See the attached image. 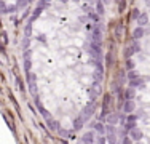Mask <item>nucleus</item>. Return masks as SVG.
<instances>
[{
    "instance_id": "f257e3e1",
    "label": "nucleus",
    "mask_w": 150,
    "mask_h": 144,
    "mask_svg": "<svg viewBox=\"0 0 150 144\" xmlns=\"http://www.w3.org/2000/svg\"><path fill=\"white\" fill-rule=\"evenodd\" d=\"M110 99H112V96L107 93V95L104 96V103H102V114H109L110 110H109V107H110Z\"/></svg>"
},
{
    "instance_id": "f03ea898",
    "label": "nucleus",
    "mask_w": 150,
    "mask_h": 144,
    "mask_svg": "<svg viewBox=\"0 0 150 144\" xmlns=\"http://www.w3.org/2000/svg\"><path fill=\"white\" fill-rule=\"evenodd\" d=\"M129 85L133 86V88H144V86H145V83H144V78H137V77L131 78Z\"/></svg>"
},
{
    "instance_id": "7ed1b4c3",
    "label": "nucleus",
    "mask_w": 150,
    "mask_h": 144,
    "mask_svg": "<svg viewBox=\"0 0 150 144\" xmlns=\"http://www.w3.org/2000/svg\"><path fill=\"white\" fill-rule=\"evenodd\" d=\"M145 35V31H144V27H137V29H134V32H133V38L134 40H139V38H142Z\"/></svg>"
},
{
    "instance_id": "20e7f679",
    "label": "nucleus",
    "mask_w": 150,
    "mask_h": 144,
    "mask_svg": "<svg viewBox=\"0 0 150 144\" xmlns=\"http://www.w3.org/2000/svg\"><path fill=\"white\" fill-rule=\"evenodd\" d=\"M134 107H136V104H134L131 99H126V101H125V112H126V114H131V112L134 110Z\"/></svg>"
},
{
    "instance_id": "39448f33",
    "label": "nucleus",
    "mask_w": 150,
    "mask_h": 144,
    "mask_svg": "<svg viewBox=\"0 0 150 144\" xmlns=\"http://www.w3.org/2000/svg\"><path fill=\"white\" fill-rule=\"evenodd\" d=\"M139 50H141V46H139L137 43H133V45H131L129 48H128L126 51H125V56H131V55H133V53L139 51Z\"/></svg>"
},
{
    "instance_id": "423d86ee",
    "label": "nucleus",
    "mask_w": 150,
    "mask_h": 144,
    "mask_svg": "<svg viewBox=\"0 0 150 144\" xmlns=\"http://www.w3.org/2000/svg\"><path fill=\"white\" fill-rule=\"evenodd\" d=\"M137 23H139V26H145V24L149 23V16H147V13H141L137 16Z\"/></svg>"
},
{
    "instance_id": "0eeeda50",
    "label": "nucleus",
    "mask_w": 150,
    "mask_h": 144,
    "mask_svg": "<svg viewBox=\"0 0 150 144\" xmlns=\"http://www.w3.org/2000/svg\"><path fill=\"white\" fill-rule=\"evenodd\" d=\"M131 136H133V139H134V141H139V139L142 138V133L139 131L137 128H131Z\"/></svg>"
},
{
    "instance_id": "6e6552de",
    "label": "nucleus",
    "mask_w": 150,
    "mask_h": 144,
    "mask_svg": "<svg viewBox=\"0 0 150 144\" xmlns=\"http://www.w3.org/2000/svg\"><path fill=\"white\" fill-rule=\"evenodd\" d=\"M133 95H134L133 90H125V98H126V99H131V98H133Z\"/></svg>"
},
{
    "instance_id": "1a4fd4ad",
    "label": "nucleus",
    "mask_w": 150,
    "mask_h": 144,
    "mask_svg": "<svg viewBox=\"0 0 150 144\" xmlns=\"http://www.w3.org/2000/svg\"><path fill=\"white\" fill-rule=\"evenodd\" d=\"M125 8H126V0H120V13H123L125 11Z\"/></svg>"
},
{
    "instance_id": "9d476101",
    "label": "nucleus",
    "mask_w": 150,
    "mask_h": 144,
    "mask_svg": "<svg viewBox=\"0 0 150 144\" xmlns=\"http://www.w3.org/2000/svg\"><path fill=\"white\" fill-rule=\"evenodd\" d=\"M139 14H141V13H139V10L137 8H136V10H133V13H131V19H137V16H139Z\"/></svg>"
},
{
    "instance_id": "9b49d317",
    "label": "nucleus",
    "mask_w": 150,
    "mask_h": 144,
    "mask_svg": "<svg viewBox=\"0 0 150 144\" xmlns=\"http://www.w3.org/2000/svg\"><path fill=\"white\" fill-rule=\"evenodd\" d=\"M85 136H86V138H83V141H93V133H86V135H85Z\"/></svg>"
},
{
    "instance_id": "f8f14e48",
    "label": "nucleus",
    "mask_w": 150,
    "mask_h": 144,
    "mask_svg": "<svg viewBox=\"0 0 150 144\" xmlns=\"http://www.w3.org/2000/svg\"><path fill=\"white\" fill-rule=\"evenodd\" d=\"M128 77H129V78H134V77H137V75L134 74V71H129V72H128Z\"/></svg>"
},
{
    "instance_id": "ddd939ff",
    "label": "nucleus",
    "mask_w": 150,
    "mask_h": 144,
    "mask_svg": "<svg viewBox=\"0 0 150 144\" xmlns=\"http://www.w3.org/2000/svg\"><path fill=\"white\" fill-rule=\"evenodd\" d=\"M126 66H128V69H133V66H134V64H133V61H128V63H126Z\"/></svg>"
},
{
    "instance_id": "4468645a",
    "label": "nucleus",
    "mask_w": 150,
    "mask_h": 144,
    "mask_svg": "<svg viewBox=\"0 0 150 144\" xmlns=\"http://www.w3.org/2000/svg\"><path fill=\"white\" fill-rule=\"evenodd\" d=\"M145 2V5H147V8H150V0H144Z\"/></svg>"
}]
</instances>
